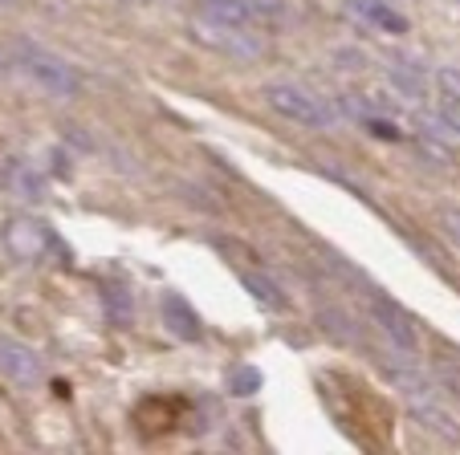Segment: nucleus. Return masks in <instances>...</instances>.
<instances>
[{
  "mask_svg": "<svg viewBox=\"0 0 460 455\" xmlns=\"http://www.w3.org/2000/svg\"><path fill=\"white\" fill-rule=\"evenodd\" d=\"M17 61H21V69H25L29 78H33L41 90H49V94H58V98H78L82 94V74L66 57H58V53L41 49V45H21Z\"/></svg>",
  "mask_w": 460,
  "mask_h": 455,
  "instance_id": "1",
  "label": "nucleus"
},
{
  "mask_svg": "<svg viewBox=\"0 0 460 455\" xmlns=\"http://www.w3.org/2000/svg\"><path fill=\"white\" fill-rule=\"evenodd\" d=\"M0 244H4V252H9L13 260L37 265V260H45V252L53 249V232L45 220L17 212V215H4V220H0Z\"/></svg>",
  "mask_w": 460,
  "mask_h": 455,
  "instance_id": "2",
  "label": "nucleus"
},
{
  "mask_svg": "<svg viewBox=\"0 0 460 455\" xmlns=\"http://www.w3.org/2000/svg\"><path fill=\"white\" fill-rule=\"evenodd\" d=\"M261 98H265V106L278 110L281 118L297 122V127H310V130L331 127V118H334V114L310 94V90L294 86V82H270V86L261 90Z\"/></svg>",
  "mask_w": 460,
  "mask_h": 455,
  "instance_id": "3",
  "label": "nucleus"
},
{
  "mask_svg": "<svg viewBox=\"0 0 460 455\" xmlns=\"http://www.w3.org/2000/svg\"><path fill=\"white\" fill-rule=\"evenodd\" d=\"M0 374L9 378L13 387H37L45 366L29 342H21V337H0Z\"/></svg>",
  "mask_w": 460,
  "mask_h": 455,
  "instance_id": "4",
  "label": "nucleus"
},
{
  "mask_svg": "<svg viewBox=\"0 0 460 455\" xmlns=\"http://www.w3.org/2000/svg\"><path fill=\"white\" fill-rule=\"evenodd\" d=\"M191 37H196L200 45H208V49H217V53H228V57H241V61L261 57V45L252 41L244 29H228V25H212V21H196V25H191Z\"/></svg>",
  "mask_w": 460,
  "mask_h": 455,
  "instance_id": "5",
  "label": "nucleus"
},
{
  "mask_svg": "<svg viewBox=\"0 0 460 455\" xmlns=\"http://www.w3.org/2000/svg\"><path fill=\"white\" fill-rule=\"evenodd\" d=\"M408 407H411V419H416L424 431L440 435L444 443H460V419L448 411V407H440L436 398H428L424 390H411V395H408Z\"/></svg>",
  "mask_w": 460,
  "mask_h": 455,
  "instance_id": "6",
  "label": "nucleus"
},
{
  "mask_svg": "<svg viewBox=\"0 0 460 455\" xmlns=\"http://www.w3.org/2000/svg\"><path fill=\"white\" fill-rule=\"evenodd\" d=\"M164 326H167V334H175L180 342H200V337H204L200 313L191 310L180 293H167V297H164Z\"/></svg>",
  "mask_w": 460,
  "mask_h": 455,
  "instance_id": "7",
  "label": "nucleus"
},
{
  "mask_svg": "<svg viewBox=\"0 0 460 455\" xmlns=\"http://www.w3.org/2000/svg\"><path fill=\"white\" fill-rule=\"evenodd\" d=\"M375 321H379L383 329H387V337L395 346H400V350H416V329H411V318L408 313L400 310V305H391V301H375Z\"/></svg>",
  "mask_w": 460,
  "mask_h": 455,
  "instance_id": "8",
  "label": "nucleus"
},
{
  "mask_svg": "<svg viewBox=\"0 0 460 455\" xmlns=\"http://www.w3.org/2000/svg\"><path fill=\"white\" fill-rule=\"evenodd\" d=\"M200 13H204V21L228 25V29H249V21H252L249 0H200Z\"/></svg>",
  "mask_w": 460,
  "mask_h": 455,
  "instance_id": "9",
  "label": "nucleus"
},
{
  "mask_svg": "<svg viewBox=\"0 0 460 455\" xmlns=\"http://www.w3.org/2000/svg\"><path fill=\"white\" fill-rule=\"evenodd\" d=\"M241 284L252 293V301H261L265 310H273V313H281V310H289V297L278 289V284L270 281V276H257V273H244L241 276Z\"/></svg>",
  "mask_w": 460,
  "mask_h": 455,
  "instance_id": "10",
  "label": "nucleus"
},
{
  "mask_svg": "<svg viewBox=\"0 0 460 455\" xmlns=\"http://www.w3.org/2000/svg\"><path fill=\"white\" fill-rule=\"evenodd\" d=\"M420 130H428V135L444 138V143H452V146L460 143V122L452 118L448 110H428V114H420Z\"/></svg>",
  "mask_w": 460,
  "mask_h": 455,
  "instance_id": "11",
  "label": "nucleus"
},
{
  "mask_svg": "<svg viewBox=\"0 0 460 455\" xmlns=\"http://www.w3.org/2000/svg\"><path fill=\"white\" fill-rule=\"evenodd\" d=\"M416 151H420L424 159H432L436 167H452V163H456V151H452V143H444V138L428 135V130H420V135H416Z\"/></svg>",
  "mask_w": 460,
  "mask_h": 455,
  "instance_id": "12",
  "label": "nucleus"
},
{
  "mask_svg": "<svg viewBox=\"0 0 460 455\" xmlns=\"http://www.w3.org/2000/svg\"><path fill=\"white\" fill-rule=\"evenodd\" d=\"M391 82H395V90H400L403 98L424 94V74H420L416 66H408V61H395V66H391Z\"/></svg>",
  "mask_w": 460,
  "mask_h": 455,
  "instance_id": "13",
  "label": "nucleus"
},
{
  "mask_svg": "<svg viewBox=\"0 0 460 455\" xmlns=\"http://www.w3.org/2000/svg\"><path fill=\"white\" fill-rule=\"evenodd\" d=\"M436 90H440L444 106H456V110H460V69L456 66H440V69H436Z\"/></svg>",
  "mask_w": 460,
  "mask_h": 455,
  "instance_id": "14",
  "label": "nucleus"
},
{
  "mask_svg": "<svg viewBox=\"0 0 460 455\" xmlns=\"http://www.w3.org/2000/svg\"><path fill=\"white\" fill-rule=\"evenodd\" d=\"M9 188L21 191L25 199H37V191H41V179H37V175L29 171L25 163H17V159H13V163H9Z\"/></svg>",
  "mask_w": 460,
  "mask_h": 455,
  "instance_id": "15",
  "label": "nucleus"
},
{
  "mask_svg": "<svg viewBox=\"0 0 460 455\" xmlns=\"http://www.w3.org/2000/svg\"><path fill=\"white\" fill-rule=\"evenodd\" d=\"M228 390L233 395H257L261 390V370H252V366H236L233 374H228Z\"/></svg>",
  "mask_w": 460,
  "mask_h": 455,
  "instance_id": "16",
  "label": "nucleus"
},
{
  "mask_svg": "<svg viewBox=\"0 0 460 455\" xmlns=\"http://www.w3.org/2000/svg\"><path fill=\"white\" fill-rule=\"evenodd\" d=\"M436 228H440L444 236H448V241H456L460 244V207H440V212H436Z\"/></svg>",
  "mask_w": 460,
  "mask_h": 455,
  "instance_id": "17",
  "label": "nucleus"
},
{
  "mask_svg": "<svg viewBox=\"0 0 460 455\" xmlns=\"http://www.w3.org/2000/svg\"><path fill=\"white\" fill-rule=\"evenodd\" d=\"M249 9H252V21H281L286 17V0H249Z\"/></svg>",
  "mask_w": 460,
  "mask_h": 455,
  "instance_id": "18",
  "label": "nucleus"
},
{
  "mask_svg": "<svg viewBox=\"0 0 460 455\" xmlns=\"http://www.w3.org/2000/svg\"><path fill=\"white\" fill-rule=\"evenodd\" d=\"M367 127H371L379 138H400V127H395V122H383V118H375V114H367Z\"/></svg>",
  "mask_w": 460,
  "mask_h": 455,
  "instance_id": "19",
  "label": "nucleus"
},
{
  "mask_svg": "<svg viewBox=\"0 0 460 455\" xmlns=\"http://www.w3.org/2000/svg\"><path fill=\"white\" fill-rule=\"evenodd\" d=\"M0 4H9V9H13V4H21V0H0Z\"/></svg>",
  "mask_w": 460,
  "mask_h": 455,
  "instance_id": "20",
  "label": "nucleus"
}]
</instances>
